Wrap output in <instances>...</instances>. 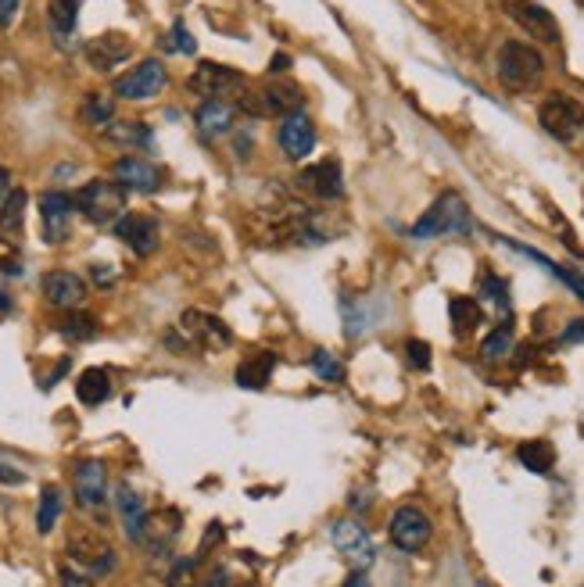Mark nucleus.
Masks as SVG:
<instances>
[{"mask_svg": "<svg viewBox=\"0 0 584 587\" xmlns=\"http://www.w3.org/2000/svg\"><path fill=\"white\" fill-rule=\"evenodd\" d=\"M72 201H76V212L97 226L119 222L126 215V187H119L115 179H90L76 190Z\"/></svg>", "mask_w": 584, "mask_h": 587, "instance_id": "obj_3", "label": "nucleus"}, {"mask_svg": "<svg viewBox=\"0 0 584 587\" xmlns=\"http://www.w3.org/2000/svg\"><path fill=\"white\" fill-rule=\"evenodd\" d=\"M165 47H169V51H183V54L198 51V43H194V36L187 33V26H183V22H176V26H172V40H165Z\"/></svg>", "mask_w": 584, "mask_h": 587, "instance_id": "obj_38", "label": "nucleus"}, {"mask_svg": "<svg viewBox=\"0 0 584 587\" xmlns=\"http://www.w3.org/2000/svg\"><path fill=\"white\" fill-rule=\"evenodd\" d=\"M387 534H391V545L402 548V552L416 555L427 548L430 541V519L423 509H416V505H402V509H395V516H391V527H387Z\"/></svg>", "mask_w": 584, "mask_h": 587, "instance_id": "obj_9", "label": "nucleus"}, {"mask_svg": "<svg viewBox=\"0 0 584 587\" xmlns=\"http://www.w3.org/2000/svg\"><path fill=\"white\" fill-rule=\"evenodd\" d=\"M76 398L83 405H104V401L112 398V376L104 373V369H86L83 376L76 380Z\"/></svg>", "mask_w": 584, "mask_h": 587, "instance_id": "obj_25", "label": "nucleus"}, {"mask_svg": "<svg viewBox=\"0 0 584 587\" xmlns=\"http://www.w3.org/2000/svg\"><path fill=\"white\" fill-rule=\"evenodd\" d=\"M509 351H513V326L502 323L484 337L481 355H484V362H502V358H509Z\"/></svg>", "mask_w": 584, "mask_h": 587, "instance_id": "obj_32", "label": "nucleus"}, {"mask_svg": "<svg viewBox=\"0 0 584 587\" xmlns=\"http://www.w3.org/2000/svg\"><path fill=\"white\" fill-rule=\"evenodd\" d=\"M273 369H276L273 351H251L241 366H237V383L248 387V391H262V387L273 380Z\"/></svg>", "mask_w": 584, "mask_h": 587, "instance_id": "obj_24", "label": "nucleus"}, {"mask_svg": "<svg viewBox=\"0 0 584 587\" xmlns=\"http://www.w3.org/2000/svg\"><path fill=\"white\" fill-rule=\"evenodd\" d=\"M405 358L413 369H430V344L427 341H409L405 344Z\"/></svg>", "mask_w": 584, "mask_h": 587, "instance_id": "obj_40", "label": "nucleus"}, {"mask_svg": "<svg viewBox=\"0 0 584 587\" xmlns=\"http://www.w3.org/2000/svg\"><path fill=\"white\" fill-rule=\"evenodd\" d=\"M72 480H76V502L83 509H101L108 502V473H104V462L97 459L79 462Z\"/></svg>", "mask_w": 584, "mask_h": 587, "instance_id": "obj_17", "label": "nucleus"}, {"mask_svg": "<svg viewBox=\"0 0 584 587\" xmlns=\"http://www.w3.org/2000/svg\"><path fill=\"white\" fill-rule=\"evenodd\" d=\"M226 587H233V584H226Z\"/></svg>", "mask_w": 584, "mask_h": 587, "instance_id": "obj_48", "label": "nucleus"}, {"mask_svg": "<svg viewBox=\"0 0 584 587\" xmlns=\"http://www.w3.org/2000/svg\"><path fill=\"white\" fill-rule=\"evenodd\" d=\"M61 337H69V341H94L97 337V319L86 312H69L61 319Z\"/></svg>", "mask_w": 584, "mask_h": 587, "instance_id": "obj_33", "label": "nucleus"}, {"mask_svg": "<svg viewBox=\"0 0 584 587\" xmlns=\"http://www.w3.org/2000/svg\"><path fill=\"white\" fill-rule=\"evenodd\" d=\"M233 119H237V108H233L230 101H223V97L201 101L198 115H194V122H198V133H201L205 140L226 137V133L233 129Z\"/></svg>", "mask_w": 584, "mask_h": 587, "instance_id": "obj_22", "label": "nucleus"}, {"mask_svg": "<svg viewBox=\"0 0 584 587\" xmlns=\"http://www.w3.org/2000/svg\"><path fill=\"white\" fill-rule=\"evenodd\" d=\"M448 315H452V330H456V337H470V333L484 323L481 301H473V298H452L448 301Z\"/></svg>", "mask_w": 584, "mask_h": 587, "instance_id": "obj_26", "label": "nucleus"}, {"mask_svg": "<svg viewBox=\"0 0 584 587\" xmlns=\"http://www.w3.org/2000/svg\"><path fill=\"white\" fill-rule=\"evenodd\" d=\"M516 459L524 462L531 473H549L556 466V448L549 441H524L516 448Z\"/></svg>", "mask_w": 584, "mask_h": 587, "instance_id": "obj_27", "label": "nucleus"}, {"mask_svg": "<svg viewBox=\"0 0 584 587\" xmlns=\"http://www.w3.org/2000/svg\"><path fill=\"white\" fill-rule=\"evenodd\" d=\"M72 212H76V201L61 190H47L40 197V219H43V240L47 244H61V240L72 233Z\"/></svg>", "mask_w": 584, "mask_h": 587, "instance_id": "obj_13", "label": "nucleus"}, {"mask_svg": "<svg viewBox=\"0 0 584 587\" xmlns=\"http://www.w3.org/2000/svg\"><path fill=\"white\" fill-rule=\"evenodd\" d=\"M58 516H61V491L58 487H43L40 494V509H36V530L40 534H51L58 527Z\"/></svg>", "mask_w": 584, "mask_h": 587, "instance_id": "obj_30", "label": "nucleus"}, {"mask_svg": "<svg viewBox=\"0 0 584 587\" xmlns=\"http://www.w3.org/2000/svg\"><path fill=\"white\" fill-rule=\"evenodd\" d=\"M0 273L22 276V255H18V244L11 237L0 233Z\"/></svg>", "mask_w": 584, "mask_h": 587, "instance_id": "obj_36", "label": "nucleus"}, {"mask_svg": "<svg viewBox=\"0 0 584 587\" xmlns=\"http://www.w3.org/2000/svg\"><path fill=\"white\" fill-rule=\"evenodd\" d=\"M26 190H11L4 208H0V230L4 233H22V222H26Z\"/></svg>", "mask_w": 584, "mask_h": 587, "instance_id": "obj_31", "label": "nucleus"}, {"mask_svg": "<svg viewBox=\"0 0 584 587\" xmlns=\"http://www.w3.org/2000/svg\"><path fill=\"white\" fill-rule=\"evenodd\" d=\"M180 330L190 344H198V348H205V351H223L233 344L230 326H226L219 315H208V312H201V308H187V312L180 315Z\"/></svg>", "mask_w": 584, "mask_h": 587, "instance_id": "obj_7", "label": "nucleus"}, {"mask_svg": "<svg viewBox=\"0 0 584 587\" xmlns=\"http://www.w3.org/2000/svg\"><path fill=\"white\" fill-rule=\"evenodd\" d=\"M18 15V0H0V26L8 29Z\"/></svg>", "mask_w": 584, "mask_h": 587, "instance_id": "obj_42", "label": "nucleus"}, {"mask_svg": "<svg viewBox=\"0 0 584 587\" xmlns=\"http://www.w3.org/2000/svg\"><path fill=\"white\" fill-rule=\"evenodd\" d=\"M470 208H466L463 194H456V190H448V194H441L434 205L427 208V215L423 219H416L413 226V237L416 240H434V237H463V233H470Z\"/></svg>", "mask_w": 584, "mask_h": 587, "instance_id": "obj_1", "label": "nucleus"}, {"mask_svg": "<svg viewBox=\"0 0 584 587\" xmlns=\"http://www.w3.org/2000/svg\"><path fill=\"white\" fill-rule=\"evenodd\" d=\"M0 484H26V473L22 469H11V462H0Z\"/></svg>", "mask_w": 584, "mask_h": 587, "instance_id": "obj_41", "label": "nucleus"}, {"mask_svg": "<svg viewBox=\"0 0 584 587\" xmlns=\"http://www.w3.org/2000/svg\"><path fill=\"white\" fill-rule=\"evenodd\" d=\"M344 587H370V580H366V570H355L352 577L344 580Z\"/></svg>", "mask_w": 584, "mask_h": 587, "instance_id": "obj_46", "label": "nucleus"}, {"mask_svg": "<svg viewBox=\"0 0 584 587\" xmlns=\"http://www.w3.org/2000/svg\"><path fill=\"white\" fill-rule=\"evenodd\" d=\"M65 548H69V559L76 562L79 570L90 573V577H104V573L115 570V548L94 527H72Z\"/></svg>", "mask_w": 584, "mask_h": 587, "instance_id": "obj_4", "label": "nucleus"}, {"mask_svg": "<svg viewBox=\"0 0 584 587\" xmlns=\"http://www.w3.org/2000/svg\"><path fill=\"white\" fill-rule=\"evenodd\" d=\"M108 137L122 140V144H147L151 140V129L144 122H112L108 126Z\"/></svg>", "mask_w": 584, "mask_h": 587, "instance_id": "obj_34", "label": "nucleus"}, {"mask_svg": "<svg viewBox=\"0 0 584 587\" xmlns=\"http://www.w3.org/2000/svg\"><path fill=\"white\" fill-rule=\"evenodd\" d=\"M83 54H86V61H90V69L112 72L115 65H122V61L133 54V43H129L122 33H104V36H97V40L86 43Z\"/></svg>", "mask_w": 584, "mask_h": 587, "instance_id": "obj_20", "label": "nucleus"}, {"mask_svg": "<svg viewBox=\"0 0 584 587\" xmlns=\"http://www.w3.org/2000/svg\"><path fill=\"white\" fill-rule=\"evenodd\" d=\"M567 341H584V323H581V319H577V323L567 330Z\"/></svg>", "mask_w": 584, "mask_h": 587, "instance_id": "obj_47", "label": "nucleus"}, {"mask_svg": "<svg viewBox=\"0 0 584 587\" xmlns=\"http://www.w3.org/2000/svg\"><path fill=\"white\" fill-rule=\"evenodd\" d=\"M40 287H43V298L51 301L54 308H65V312H76V308L86 301L83 276L65 273V269H58V273H47Z\"/></svg>", "mask_w": 584, "mask_h": 587, "instance_id": "obj_18", "label": "nucleus"}, {"mask_svg": "<svg viewBox=\"0 0 584 587\" xmlns=\"http://www.w3.org/2000/svg\"><path fill=\"white\" fill-rule=\"evenodd\" d=\"M542 76H545V58L534 51L531 43H520V40L502 43L499 79L506 90H513V94H527V90H534V86L542 83Z\"/></svg>", "mask_w": 584, "mask_h": 587, "instance_id": "obj_2", "label": "nucleus"}, {"mask_svg": "<svg viewBox=\"0 0 584 587\" xmlns=\"http://www.w3.org/2000/svg\"><path fill=\"white\" fill-rule=\"evenodd\" d=\"M165 83H169L165 65L158 58H147V61H140L137 69H129L126 76H119L115 94H119L122 101H147V97L162 94Z\"/></svg>", "mask_w": 584, "mask_h": 587, "instance_id": "obj_8", "label": "nucleus"}, {"mask_svg": "<svg viewBox=\"0 0 584 587\" xmlns=\"http://www.w3.org/2000/svg\"><path fill=\"white\" fill-rule=\"evenodd\" d=\"M115 505H119L122 527H126V537H129V541H144L147 523H151V516H147L144 498H140V494L133 491V487H129V484H122L119 491H115Z\"/></svg>", "mask_w": 584, "mask_h": 587, "instance_id": "obj_23", "label": "nucleus"}, {"mask_svg": "<svg viewBox=\"0 0 584 587\" xmlns=\"http://www.w3.org/2000/svg\"><path fill=\"white\" fill-rule=\"evenodd\" d=\"M187 86H190V94H198V97H205V101H212V97H223V94H233V90H241L244 76L237 69H230V65L201 61L198 69L190 72Z\"/></svg>", "mask_w": 584, "mask_h": 587, "instance_id": "obj_11", "label": "nucleus"}, {"mask_svg": "<svg viewBox=\"0 0 584 587\" xmlns=\"http://www.w3.org/2000/svg\"><path fill=\"white\" fill-rule=\"evenodd\" d=\"M94 280L97 283H115V269H108V265H94Z\"/></svg>", "mask_w": 584, "mask_h": 587, "instance_id": "obj_44", "label": "nucleus"}, {"mask_svg": "<svg viewBox=\"0 0 584 587\" xmlns=\"http://www.w3.org/2000/svg\"><path fill=\"white\" fill-rule=\"evenodd\" d=\"M506 15L513 18L516 26L527 29L531 36L545 43H559V22L552 18V11H545L542 4H534V0H499Z\"/></svg>", "mask_w": 584, "mask_h": 587, "instance_id": "obj_12", "label": "nucleus"}, {"mask_svg": "<svg viewBox=\"0 0 584 587\" xmlns=\"http://www.w3.org/2000/svg\"><path fill=\"white\" fill-rule=\"evenodd\" d=\"M269 69H273V72H287V69H291V58H287V54H273Z\"/></svg>", "mask_w": 584, "mask_h": 587, "instance_id": "obj_45", "label": "nucleus"}, {"mask_svg": "<svg viewBox=\"0 0 584 587\" xmlns=\"http://www.w3.org/2000/svg\"><path fill=\"white\" fill-rule=\"evenodd\" d=\"M298 187L309 190L312 197H323V201H337V197L344 194L341 162H337V158H323V162L309 165V169H301Z\"/></svg>", "mask_w": 584, "mask_h": 587, "instance_id": "obj_16", "label": "nucleus"}, {"mask_svg": "<svg viewBox=\"0 0 584 587\" xmlns=\"http://www.w3.org/2000/svg\"><path fill=\"white\" fill-rule=\"evenodd\" d=\"M312 369L319 373V380H327V383L344 380V366L330 355V351H316V355H312Z\"/></svg>", "mask_w": 584, "mask_h": 587, "instance_id": "obj_35", "label": "nucleus"}, {"mask_svg": "<svg viewBox=\"0 0 584 587\" xmlns=\"http://www.w3.org/2000/svg\"><path fill=\"white\" fill-rule=\"evenodd\" d=\"M79 4H83V0H51V8H47L51 26H54V33H58L61 43H65V36H72V29H76Z\"/></svg>", "mask_w": 584, "mask_h": 587, "instance_id": "obj_28", "label": "nucleus"}, {"mask_svg": "<svg viewBox=\"0 0 584 587\" xmlns=\"http://www.w3.org/2000/svg\"><path fill=\"white\" fill-rule=\"evenodd\" d=\"M330 541H334V548L352 562L355 570H370L373 559H377L370 534H366V527L355 523V519H337L334 527H330Z\"/></svg>", "mask_w": 584, "mask_h": 587, "instance_id": "obj_10", "label": "nucleus"}, {"mask_svg": "<svg viewBox=\"0 0 584 587\" xmlns=\"http://www.w3.org/2000/svg\"><path fill=\"white\" fill-rule=\"evenodd\" d=\"M316 147V126L305 111H294L280 122V151L291 158V162H305Z\"/></svg>", "mask_w": 584, "mask_h": 587, "instance_id": "obj_14", "label": "nucleus"}, {"mask_svg": "<svg viewBox=\"0 0 584 587\" xmlns=\"http://www.w3.org/2000/svg\"><path fill=\"white\" fill-rule=\"evenodd\" d=\"M538 122H542V129L552 140L574 144L584 133V104L574 101V97L552 94V97H545L542 108H538Z\"/></svg>", "mask_w": 584, "mask_h": 587, "instance_id": "obj_5", "label": "nucleus"}, {"mask_svg": "<svg viewBox=\"0 0 584 587\" xmlns=\"http://www.w3.org/2000/svg\"><path fill=\"white\" fill-rule=\"evenodd\" d=\"M158 222L151 219V215H122L119 222H115V237L122 240V244L133 251V255L147 258V255H155V247H158Z\"/></svg>", "mask_w": 584, "mask_h": 587, "instance_id": "obj_15", "label": "nucleus"}, {"mask_svg": "<svg viewBox=\"0 0 584 587\" xmlns=\"http://www.w3.org/2000/svg\"><path fill=\"white\" fill-rule=\"evenodd\" d=\"M481 290L488 301H495L499 308H509V283L502 280V276H484Z\"/></svg>", "mask_w": 584, "mask_h": 587, "instance_id": "obj_37", "label": "nucleus"}, {"mask_svg": "<svg viewBox=\"0 0 584 587\" xmlns=\"http://www.w3.org/2000/svg\"><path fill=\"white\" fill-rule=\"evenodd\" d=\"M8 194H11V172H8V169H0V208H4Z\"/></svg>", "mask_w": 584, "mask_h": 587, "instance_id": "obj_43", "label": "nucleus"}, {"mask_svg": "<svg viewBox=\"0 0 584 587\" xmlns=\"http://www.w3.org/2000/svg\"><path fill=\"white\" fill-rule=\"evenodd\" d=\"M112 179L119 187L137 190V194H155V190L162 187V172L151 162H144V158H133V154H129V158H119V162L112 165Z\"/></svg>", "mask_w": 584, "mask_h": 587, "instance_id": "obj_19", "label": "nucleus"}, {"mask_svg": "<svg viewBox=\"0 0 584 587\" xmlns=\"http://www.w3.org/2000/svg\"><path fill=\"white\" fill-rule=\"evenodd\" d=\"M112 115H115V101L104 90H90L83 101V119L90 126H112Z\"/></svg>", "mask_w": 584, "mask_h": 587, "instance_id": "obj_29", "label": "nucleus"}, {"mask_svg": "<svg viewBox=\"0 0 584 587\" xmlns=\"http://www.w3.org/2000/svg\"><path fill=\"white\" fill-rule=\"evenodd\" d=\"M61 587H94V577L86 570H79L76 562H65L61 566Z\"/></svg>", "mask_w": 584, "mask_h": 587, "instance_id": "obj_39", "label": "nucleus"}, {"mask_svg": "<svg viewBox=\"0 0 584 587\" xmlns=\"http://www.w3.org/2000/svg\"><path fill=\"white\" fill-rule=\"evenodd\" d=\"M301 104H305V94H301V86L291 83V79H276V83H266L255 94L241 97V108L251 111V115H280V119L301 111Z\"/></svg>", "mask_w": 584, "mask_h": 587, "instance_id": "obj_6", "label": "nucleus"}, {"mask_svg": "<svg viewBox=\"0 0 584 587\" xmlns=\"http://www.w3.org/2000/svg\"><path fill=\"white\" fill-rule=\"evenodd\" d=\"M230 577L219 566H205V559H183L176 562V570L169 573V587H226Z\"/></svg>", "mask_w": 584, "mask_h": 587, "instance_id": "obj_21", "label": "nucleus"}]
</instances>
